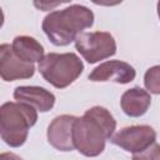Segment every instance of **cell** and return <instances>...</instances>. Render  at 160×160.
<instances>
[{"mask_svg":"<svg viewBox=\"0 0 160 160\" xmlns=\"http://www.w3.org/2000/svg\"><path fill=\"white\" fill-rule=\"evenodd\" d=\"M115 128L116 121L108 109L92 106L74 122V146L84 156H98L104 151L106 140L112 138Z\"/></svg>","mask_w":160,"mask_h":160,"instance_id":"6da1fadb","label":"cell"},{"mask_svg":"<svg viewBox=\"0 0 160 160\" xmlns=\"http://www.w3.org/2000/svg\"><path fill=\"white\" fill-rule=\"evenodd\" d=\"M94 24V12L79 4L48 14L42 20V31L56 46H66Z\"/></svg>","mask_w":160,"mask_h":160,"instance_id":"7a4b0ae2","label":"cell"},{"mask_svg":"<svg viewBox=\"0 0 160 160\" xmlns=\"http://www.w3.org/2000/svg\"><path fill=\"white\" fill-rule=\"evenodd\" d=\"M38 110L24 102H4L0 108V135L11 148L25 144L29 129L36 124Z\"/></svg>","mask_w":160,"mask_h":160,"instance_id":"3957f363","label":"cell"},{"mask_svg":"<svg viewBox=\"0 0 160 160\" xmlns=\"http://www.w3.org/2000/svg\"><path fill=\"white\" fill-rule=\"evenodd\" d=\"M82 70L84 64L74 52H50L39 62L40 74L56 89H64L72 84Z\"/></svg>","mask_w":160,"mask_h":160,"instance_id":"277c9868","label":"cell"},{"mask_svg":"<svg viewBox=\"0 0 160 160\" xmlns=\"http://www.w3.org/2000/svg\"><path fill=\"white\" fill-rule=\"evenodd\" d=\"M75 48L89 64L105 60L116 52L115 39L106 31L81 32L75 39Z\"/></svg>","mask_w":160,"mask_h":160,"instance_id":"5b68a950","label":"cell"},{"mask_svg":"<svg viewBox=\"0 0 160 160\" xmlns=\"http://www.w3.org/2000/svg\"><path fill=\"white\" fill-rule=\"evenodd\" d=\"M156 140V131L149 125H132L121 129L111 138L114 145L136 154L148 149Z\"/></svg>","mask_w":160,"mask_h":160,"instance_id":"8992f818","label":"cell"},{"mask_svg":"<svg viewBox=\"0 0 160 160\" xmlns=\"http://www.w3.org/2000/svg\"><path fill=\"white\" fill-rule=\"evenodd\" d=\"M34 64L25 62L18 58L9 44L0 45V75L4 81H14L19 79H29L34 75Z\"/></svg>","mask_w":160,"mask_h":160,"instance_id":"52a82bcc","label":"cell"},{"mask_svg":"<svg viewBox=\"0 0 160 160\" xmlns=\"http://www.w3.org/2000/svg\"><path fill=\"white\" fill-rule=\"evenodd\" d=\"M135 76H136V71L130 64L120 60H109L96 66L89 74V80L128 84L132 81Z\"/></svg>","mask_w":160,"mask_h":160,"instance_id":"ba28073f","label":"cell"},{"mask_svg":"<svg viewBox=\"0 0 160 160\" xmlns=\"http://www.w3.org/2000/svg\"><path fill=\"white\" fill-rule=\"evenodd\" d=\"M76 116L60 115L56 116L48 128V141L59 151H71L75 149L72 141V129Z\"/></svg>","mask_w":160,"mask_h":160,"instance_id":"9c48e42d","label":"cell"},{"mask_svg":"<svg viewBox=\"0 0 160 160\" xmlns=\"http://www.w3.org/2000/svg\"><path fill=\"white\" fill-rule=\"evenodd\" d=\"M14 99L35 108L40 112H46L55 105L54 94L40 86H18L14 90Z\"/></svg>","mask_w":160,"mask_h":160,"instance_id":"30bf717a","label":"cell"},{"mask_svg":"<svg viewBox=\"0 0 160 160\" xmlns=\"http://www.w3.org/2000/svg\"><path fill=\"white\" fill-rule=\"evenodd\" d=\"M150 104H151L150 94L139 86L126 90L122 94L121 100H120L122 111L130 118L142 116L148 111Z\"/></svg>","mask_w":160,"mask_h":160,"instance_id":"8fae6325","label":"cell"},{"mask_svg":"<svg viewBox=\"0 0 160 160\" xmlns=\"http://www.w3.org/2000/svg\"><path fill=\"white\" fill-rule=\"evenodd\" d=\"M12 50L18 58L24 60L25 62L34 64V62H40L44 59V48L42 45L34 38L26 36V35H20L16 36L12 40Z\"/></svg>","mask_w":160,"mask_h":160,"instance_id":"7c38bea8","label":"cell"},{"mask_svg":"<svg viewBox=\"0 0 160 160\" xmlns=\"http://www.w3.org/2000/svg\"><path fill=\"white\" fill-rule=\"evenodd\" d=\"M144 85L151 94H160V65L151 66L144 75Z\"/></svg>","mask_w":160,"mask_h":160,"instance_id":"4fadbf2b","label":"cell"},{"mask_svg":"<svg viewBox=\"0 0 160 160\" xmlns=\"http://www.w3.org/2000/svg\"><path fill=\"white\" fill-rule=\"evenodd\" d=\"M132 160H160V145L151 144L148 149L132 155Z\"/></svg>","mask_w":160,"mask_h":160,"instance_id":"5bb4252c","label":"cell"},{"mask_svg":"<svg viewBox=\"0 0 160 160\" xmlns=\"http://www.w3.org/2000/svg\"><path fill=\"white\" fill-rule=\"evenodd\" d=\"M0 160H22V159L14 152H2L0 155Z\"/></svg>","mask_w":160,"mask_h":160,"instance_id":"9a60e30c","label":"cell"},{"mask_svg":"<svg viewBox=\"0 0 160 160\" xmlns=\"http://www.w3.org/2000/svg\"><path fill=\"white\" fill-rule=\"evenodd\" d=\"M158 15H159V19H160V1L158 2Z\"/></svg>","mask_w":160,"mask_h":160,"instance_id":"2e32d148","label":"cell"}]
</instances>
